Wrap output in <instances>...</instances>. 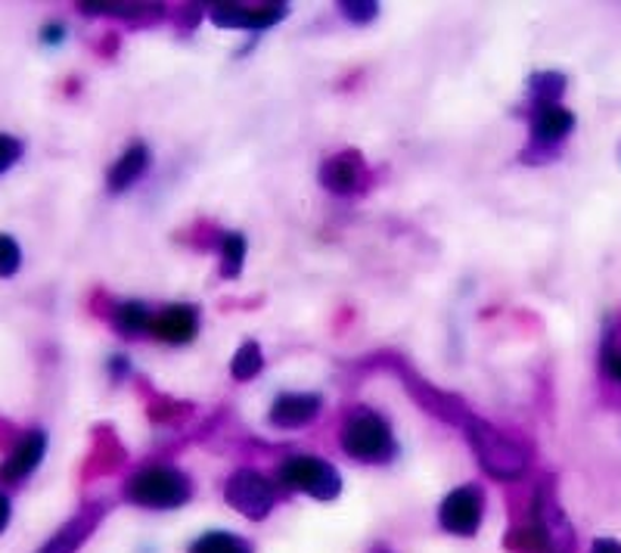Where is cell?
I'll return each instance as SVG.
<instances>
[{"label": "cell", "mask_w": 621, "mask_h": 553, "mask_svg": "<svg viewBox=\"0 0 621 553\" xmlns=\"http://www.w3.org/2000/svg\"><path fill=\"white\" fill-rule=\"evenodd\" d=\"M467 439H470L472 451L479 457V464L485 467L494 479H519L529 469V451L519 445L516 439L504 435L500 429H494L488 420L479 417H467Z\"/></svg>", "instance_id": "cell-1"}, {"label": "cell", "mask_w": 621, "mask_h": 553, "mask_svg": "<svg viewBox=\"0 0 621 553\" xmlns=\"http://www.w3.org/2000/svg\"><path fill=\"white\" fill-rule=\"evenodd\" d=\"M128 501L150 507V511H172L190 501V482L181 469L174 467H147L137 476H131Z\"/></svg>", "instance_id": "cell-2"}, {"label": "cell", "mask_w": 621, "mask_h": 553, "mask_svg": "<svg viewBox=\"0 0 621 553\" xmlns=\"http://www.w3.org/2000/svg\"><path fill=\"white\" fill-rule=\"evenodd\" d=\"M280 482L283 489L305 491L318 501H330L336 497L343 482H339V472L330 467L321 457H311V454H296L289 457L283 467H280Z\"/></svg>", "instance_id": "cell-3"}, {"label": "cell", "mask_w": 621, "mask_h": 553, "mask_svg": "<svg viewBox=\"0 0 621 553\" xmlns=\"http://www.w3.org/2000/svg\"><path fill=\"white\" fill-rule=\"evenodd\" d=\"M343 447L345 454L358 460H383L395 451V442H392V429L380 414L361 410L343 426Z\"/></svg>", "instance_id": "cell-4"}, {"label": "cell", "mask_w": 621, "mask_h": 553, "mask_svg": "<svg viewBox=\"0 0 621 553\" xmlns=\"http://www.w3.org/2000/svg\"><path fill=\"white\" fill-rule=\"evenodd\" d=\"M224 497L231 501V507L249 516V519H264L274 507V486L256 472V469H239L231 476Z\"/></svg>", "instance_id": "cell-5"}, {"label": "cell", "mask_w": 621, "mask_h": 553, "mask_svg": "<svg viewBox=\"0 0 621 553\" xmlns=\"http://www.w3.org/2000/svg\"><path fill=\"white\" fill-rule=\"evenodd\" d=\"M438 523L450 534H475L479 523H482V491L475 486L450 491L442 511H438Z\"/></svg>", "instance_id": "cell-6"}, {"label": "cell", "mask_w": 621, "mask_h": 553, "mask_svg": "<svg viewBox=\"0 0 621 553\" xmlns=\"http://www.w3.org/2000/svg\"><path fill=\"white\" fill-rule=\"evenodd\" d=\"M286 16L283 3H214L212 22L221 28H268Z\"/></svg>", "instance_id": "cell-7"}, {"label": "cell", "mask_w": 621, "mask_h": 553, "mask_svg": "<svg viewBox=\"0 0 621 553\" xmlns=\"http://www.w3.org/2000/svg\"><path fill=\"white\" fill-rule=\"evenodd\" d=\"M44 451H47V435H44L41 429H32V432H25L20 439V445L10 451V457L3 460V467H0V479L3 482H20L25 479L28 472H35L38 464H41Z\"/></svg>", "instance_id": "cell-8"}, {"label": "cell", "mask_w": 621, "mask_h": 553, "mask_svg": "<svg viewBox=\"0 0 621 553\" xmlns=\"http://www.w3.org/2000/svg\"><path fill=\"white\" fill-rule=\"evenodd\" d=\"M150 333L162 342H190L199 333V315L190 305H172L150 320Z\"/></svg>", "instance_id": "cell-9"}, {"label": "cell", "mask_w": 621, "mask_h": 553, "mask_svg": "<svg viewBox=\"0 0 621 553\" xmlns=\"http://www.w3.org/2000/svg\"><path fill=\"white\" fill-rule=\"evenodd\" d=\"M321 395L314 392H289L280 395L274 407H271V423L283 426V429H296V426L311 423L321 414Z\"/></svg>", "instance_id": "cell-10"}, {"label": "cell", "mask_w": 621, "mask_h": 553, "mask_svg": "<svg viewBox=\"0 0 621 553\" xmlns=\"http://www.w3.org/2000/svg\"><path fill=\"white\" fill-rule=\"evenodd\" d=\"M321 181L326 191L343 193V196L361 191V184L367 181V169L364 162H361V156L358 152H343V156L330 159L321 169Z\"/></svg>", "instance_id": "cell-11"}, {"label": "cell", "mask_w": 621, "mask_h": 553, "mask_svg": "<svg viewBox=\"0 0 621 553\" xmlns=\"http://www.w3.org/2000/svg\"><path fill=\"white\" fill-rule=\"evenodd\" d=\"M575 128V115L559 103H537L535 109V134L544 144H557L569 131Z\"/></svg>", "instance_id": "cell-12"}, {"label": "cell", "mask_w": 621, "mask_h": 553, "mask_svg": "<svg viewBox=\"0 0 621 553\" xmlns=\"http://www.w3.org/2000/svg\"><path fill=\"white\" fill-rule=\"evenodd\" d=\"M147 162H150V149L144 147V144H134L131 149L122 152V159L112 165L109 171V191L112 193H122L128 191L131 184L147 171Z\"/></svg>", "instance_id": "cell-13"}, {"label": "cell", "mask_w": 621, "mask_h": 553, "mask_svg": "<svg viewBox=\"0 0 621 553\" xmlns=\"http://www.w3.org/2000/svg\"><path fill=\"white\" fill-rule=\"evenodd\" d=\"M150 308L147 305H140V302H125V305H119L115 308V315H112V323H115V330L119 333H125V336H134V333H144V330H150Z\"/></svg>", "instance_id": "cell-14"}, {"label": "cell", "mask_w": 621, "mask_h": 553, "mask_svg": "<svg viewBox=\"0 0 621 553\" xmlns=\"http://www.w3.org/2000/svg\"><path fill=\"white\" fill-rule=\"evenodd\" d=\"M190 553H252L246 541H239L227 532H209L202 538H196Z\"/></svg>", "instance_id": "cell-15"}, {"label": "cell", "mask_w": 621, "mask_h": 553, "mask_svg": "<svg viewBox=\"0 0 621 553\" xmlns=\"http://www.w3.org/2000/svg\"><path fill=\"white\" fill-rule=\"evenodd\" d=\"M85 13H109V16H140V13H159V3H122V0H100V3H82Z\"/></svg>", "instance_id": "cell-16"}, {"label": "cell", "mask_w": 621, "mask_h": 553, "mask_svg": "<svg viewBox=\"0 0 621 553\" xmlns=\"http://www.w3.org/2000/svg\"><path fill=\"white\" fill-rule=\"evenodd\" d=\"M243 258H246V239L239 234H224V239H221V274H239L243 271Z\"/></svg>", "instance_id": "cell-17"}, {"label": "cell", "mask_w": 621, "mask_h": 553, "mask_svg": "<svg viewBox=\"0 0 621 553\" xmlns=\"http://www.w3.org/2000/svg\"><path fill=\"white\" fill-rule=\"evenodd\" d=\"M261 345L258 342H243L239 352L234 355V377L236 380H252L258 370H261Z\"/></svg>", "instance_id": "cell-18"}, {"label": "cell", "mask_w": 621, "mask_h": 553, "mask_svg": "<svg viewBox=\"0 0 621 553\" xmlns=\"http://www.w3.org/2000/svg\"><path fill=\"white\" fill-rule=\"evenodd\" d=\"M562 87H566V78H562V75H554V72H544V75H535V78H532V90H535L537 103H557Z\"/></svg>", "instance_id": "cell-19"}, {"label": "cell", "mask_w": 621, "mask_h": 553, "mask_svg": "<svg viewBox=\"0 0 621 553\" xmlns=\"http://www.w3.org/2000/svg\"><path fill=\"white\" fill-rule=\"evenodd\" d=\"M22 253L16 246V239L7 234H0V276H13L20 271Z\"/></svg>", "instance_id": "cell-20"}, {"label": "cell", "mask_w": 621, "mask_h": 553, "mask_svg": "<svg viewBox=\"0 0 621 553\" xmlns=\"http://www.w3.org/2000/svg\"><path fill=\"white\" fill-rule=\"evenodd\" d=\"M82 538H85V523H75V526H69L65 532L57 534L41 553H69Z\"/></svg>", "instance_id": "cell-21"}, {"label": "cell", "mask_w": 621, "mask_h": 553, "mask_svg": "<svg viewBox=\"0 0 621 553\" xmlns=\"http://www.w3.org/2000/svg\"><path fill=\"white\" fill-rule=\"evenodd\" d=\"M22 156V144L10 134H0V171H7Z\"/></svg>", "instance_id": "cell-22"}, {"label": "cell", "mask_w": 621, "mask_h": 553, "mask_svg": "<svg viewBox=\"0 0 621 553\" xmlns=\"http://www.w3.org/2000/svg\"><path fill=\"white\" fill-rule=\"evenodd\" d=\"M343 10H345V16L355 22L373 20V16L380 13V7H376V3H343Z\"/></svg>", "instance_id": "cell-23"}, {"label": "cell", "mask_w": 621, "mask_h": 553, "mask_svg": "<svg viewBox=\"0 0 621 553\" xmlns=\"http://www.w3.org/2000/svg\"><path fill=\"white\" fill-rule=\"evenodd\" d=\"M603 364H606V373H609L612 380H621V352L619 348H609V345H606V358H603Z\"/></svg>", "instance_id": "cell-24"}, {"label": "cell", "mask_w": 621, "mask_h": 553, "mask_svg": "<svg viewBox=\"0 0 621 553\" xmlns=\"http://www.w3.org/2000/svg\"><path fill=\"white\" fill-rule=\"evenodd\" d=\"M63 35H65L63 25H60V22H53V25H44L41 41L44 44H60V41H63Z\"/></svg>", "instance_id": "cell-25"}, {"label": "cell", "mask_w": 621, "mask_h": 553, "mask_svg": "<svg viewBox=\"0 0 621 553\" xmlns=\"http://www.w3.org/2000/svg\"><path fill=\"white\" fill-rule=\"evenodd\" d=\"M591 553H621V544L619 541H609V538H600V541H594Z\"/></svg>", "instance_id": "cell-26"}, {"label": "cell", "mask_w": 621, "mask_h": 553, "mask_svg": "<svg viewBox=\"0 0 621 553\" xmlns=\"http://www.w3.org/2000/svg\"><path fill=\"white\" fill-rule=\"evenodd\" d=\"M7 523H10V497L0 494V532L7 529Z\"/></svg>", "instance_id": "cell-27"}]
</instances>
